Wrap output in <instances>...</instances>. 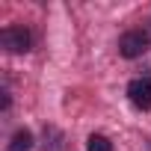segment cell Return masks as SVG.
Segmentation results:
<instances>
[{
    "instance_id": "7a4b0ae2",
    "label": "cell",
    "mask_w": 151,
    "mask_h": 151,
    "mask_svg": "<svg viewBox=\"0 0 151 151\" xmlns=\"http://www.w3.org/2000/svg\"><path fill=\"white\" fill-rule=\"evenodd\" d=\"M0 42H3V47L12 50V53H24V50H30V33H27L24 27H9V30H3Z\"/></svg>"
},
{
    "instance_id": "6da1fadb",
    "label": "cell",
    "mask_w": 151,
    "mask_h": 151,
    "mask_svg": "<svg viewBox=\"0 0 151 151\" xmlns=\"http://www.w3.org/2000/svg\"><path fill=\"white\" fill-rule=\"evenodd\" d=\"M148 42H151V39H148L142 30H130V33H124V36H122L119 50H122V56L133 59V56H142V53L148 50Z\"/></svg>"
},
{
    "instance_id": "277c9868",
    "label": "cell",
    "mask_w": 151,
    "mask_h": 151,
    "mask_svg": "<svg viewBox=\"0 0 151 151\" xmlns=\"http://www.w3.org/2000/svg\"><path fill=\"white\" fill-rule=\"evenodd\" d=\"M33 148V133L30 130H18L9 142V151H30Z\"/></svg>"
},
{
    "instance_id": "5b68a950",
    "label": "cell",
    "mask_w": 151,
    "mask_h": 151,
    "mask_svg": "<svg viewBox=\"0 0 151 151\" xmlns=\"http://www.w3.org/2000/svg\"><path fill=\"white\" fill-rule=\"evenodd\" d=\"M86 148H89V151H113L110 139H107V136H101V133H92V136H89V142H86Z\"/></svg>"
},
{
    "instance_id": "3957f363",
    "label": "cell",
    "mask_w": 151,
    "mask_h": 151,
    "mask_svg": "<svg viewBox=\"0 0 151 151\" xmlns=\"http://www.w3.org/2000/svg\"><path fill=\"white\" fill-rule=\"evenodd\" d=\"M127 98H130V104L136 107V110H148L151 107V80H130V86H127Z\"/></svg>"
}]
</instances>
